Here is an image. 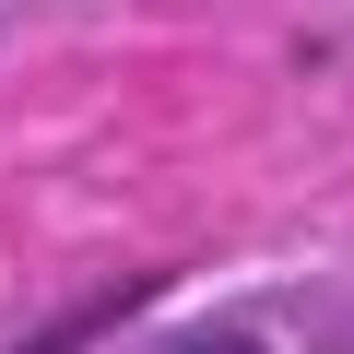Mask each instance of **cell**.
I'll return each instance as SVG.
<instances>
[{"instance_id":"1","label":"cell","mask_w":354,"mask_h":354,"mask_svg":"<svg viewBox=\"0 0 354 354\" xmlns=\"http://www.w3.org/2000/svg\"><path fill=\"white\" fill-rule=\"evenodd\" d=\"M177 354H260V342H236V330H213V342H177Z\"/></svg>"}]
</instances>
